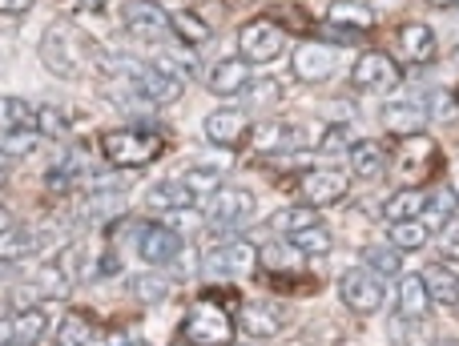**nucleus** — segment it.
Masks as SVG:
<instances>
[{"label":"nucleus","mask_w":459,"mask_h":346,"mask_svg":"<svg viewBox=\"0 0 459 346\" xmlns=\"http://www.w3.org/2000/svg\"><path fill=\"white\" fill-rule=\"evenodd\" d=\"M8 161H13V158H8V153H4V150H0V177H4V169H8Z\"/></svg>","instance_id":"obj_50"},{"label":"nucleus","mask_w":459,"mask_h":346,"mask_svg":"<svg viewBox=\"0 0 459 346\" xmlns=\"http://www.w3.org/2000/svg\"><path fill=\"white\" fill-rule=\"evenodd\" d=\"M202 266H206L210 274H254V270H258V246L234 238V242L210 250L206 258H202Z\"/></svg>","instance_id":"obj_11"},{"label":"nucleus","mask_w":459,"mask_h":346,"mask_svg":"<svg viewBox=\"0 0 459 346\" xmlns=\"http://www.w3.org/2000/svg\"><path fill=\"white\" fill-rule=\"evenodd\" d=\"M37 129L40 137H69V117L56 105H40L37 109Z\"/></svg>","instance_id":"obj_38"},{"label":"nucleus","mask_w":459,"mask_h":346,"mask_svg":"<svg viewBox=\"0 0 459 346\" xmlns=\"http://www.w3.org/2000/svg\"><path fill=\"white\" fill-rule=\"evenodd\" d=\"M69 4L73 8H93V13H97V8H101V0H69Z\"/></svg>","instance_id":"obj_49"},{"label":"nucleus","mask_w":459,"mask_h":346,"mask_svg":"<svg viewBox=\"0 0 459 346\" xmlns=\"http://www.w3.org/2000/svg\"><path fill=\"white\" fill-rule=\"evenodd\" d=\"M302 197H307V205H334L347 197L351 189V173H342L339 166H318V169H307L299 181Z\"/></svg>","instance_id":"obj_8"},{"label":"nucleus","mask_w":459,"mask_h":346,"mask_svg":"<svg viewBox=\"0 0 459 346\" xmlns=\"http://www.w3.org/2000/svg\"><path fill=\"white\" fill-rule=\"evenodd\" d=\"M254 210H258L254 194H250V189H238V186L218 189V194L210 197V205H206L210 221H214L218 229H238V226H246V221L254 218Z\"/></svg>","instance_id":"obj_7"},{"label":"nucleus","mask_w":459,"mask_h":346,"mask_svg":"<svg viewBox=\"0 0 459 346\" xmlns=\"http://www.w3.org/2000/svg\"><path fill=\"white\" fill-rule=\"evenodd\" d=\"M13 342V318H0V346Z\"/></svg>","instance_id":"obj_48"},{"label":"nucleus","mask_w":459,"mask_h":346,"mask_svg":"<svg viewBox=\"0 0 459 346\" xmlns=\"http://www.w3.org/2000/svg\"><path fill=\"white\" fill-rule=\"evenodd\" d=\"M32 4H37V0H0V13H4V16H21V13H29Z\"/></svg>","instance_id":"obj_47"},{"label":"nucleus","mask_w":459,"mask_h":346,"mask_svg":"<svg viewBox=\"0 0 459 346\" xmlns=\"http://www.w3.org/2000/svg\"><path fill=\"white\" fill-rule=\"evenodd\" d=\"M383 125H387L395 137H415V134H423V125H428V109L407 105V101L387 105V109H383Z\"/></svg>","instance_id":"obj_20"},{"label":"nucleus","mask_w":459,"mask_h":346,"mask_svg":"<svg viewBox=\"0 0 459 346\" xmlns=\"http://www.w3.org/2000/svg\"><path fill=\"white\" fill-rule=\"evenodd\" d=\"M452 205H455V194L447 186H439V189H431L428 194V213H420L423 218V226H444L447 218H452Z\"/></svg>","instance_id":"obj_34"},{"label":"nucleus","mask_w":459,"mask_h":346,"mask_svg":"<svg viewBox=\"0 0 459 346\" xmlns=\"http://www.w3.org/2000/svg\"><path fill=\"white\" fill-rule=\"evenodd\" d=\"M351 81H355L359 93L383 97V93H391V89L403 85V69H399V61L387 56V53H363L359 65L351 69Z\"/></svg>","instance_id":"obj_6"},{"label":"nucleus","mask_w":459,"mask_h":346,"mask_svg":"<svg viewBox=\"0 0 459 346\" xmlns=\"http://www.w3.org/2000/svg\"><path fill=\"white\" fill-rule=\"evenodd\" d=\"M45 246V234L37 229H13V234L0 238V262H16V258H29Z\"/></svg>","instance_id":"obj_28"},{"label":"nucleus","mask_w":459,"mask_h":346,"mask_svg":"<svg viewBox=\"0 0 459 346\" xmlns=\"http://www.w3.org/2000/svg\"><path fill=\"white\" fill-rule=\"evenodd\" d=\"M250 137V117L242 109H214L206 117V142L218 150H234Z\"/></svg>","instance_id":"obj_12"},{"label":"nucleus","mask_w":459,"mask_h":346,"mask_svg":"<svg viewBox=\"0 0 459 346\" xmlns=\"http://www.w3.org/2000/svg\"><path fill=\"white\" fill-rule=\"evenodd\" d=\"M182 339L190 346H230L234 339V318L214 294L198 298L182 318Z\"/></svg>","instance_id":"obj_1"},{"label":"nucleus","mask_w":459,"mask_h":346,"mask_svg":"<svg viewBox=\"0 0 459 346\" xmlns=\"http://www.w3.org/2000/svg\"><path fill=\"white\" fill-rule=\"evenodd\" d=\"M37 142H40L37 129H29V134H4L0 137V150H4L8 158H24V153L37 150Z\"/></svg>","instance_id":"obj_40"},{"label":"nucleus","mask_w":459,"mask_h":346,"mask_svg":"<svg viewBox=\"0 0 459 346\" xmlns=\"http://www.w3.org/2000/svg\"><path fill=\"white\" fill-rule=\"evenodd\" d=\"M129 346H150V342H129Z\"/></svg>","instance_id":"obj_54"},{"label":"nucleus","mask_w":459,"mask_h":346,"mask_svg":"<svg viewBox=\"0 0 459 346\" xmlns=\"http://www.w3.org/2000/svg\"><path fill=\"white\" fill-rule=\"evenodd\" d=\"M81 258H85V250L81 246H69V250H61V258H56V274H65V278H73L77 274V266H81Z\"/></svg>","instance_id":"obj_43"},{"label":"nucleus","mask_w":459,"mask_h":346,"mask_svg":"<svg viewBox=\"0 0 459 346\" xmlns=\"http://www.w3.org/2000/svg\"><path fill=\"white\" fill-rule=\"evenodd\" d=\"M455 16H459V4H455Z\"/></svg>","instance_id":"obj_57"},{"label":"nucleus","mask_w":459,"mask_h":346,"mask_svg":"<svg viewBox=\"0 0 459 346\" xmlns=\"http://www.w3.org/2000/svg\"><path fill=\"white\" fill-rule=\"evenodd\" d=\"M455 310H459V302H455Z\"/></svg>","instance_id":"obj_58"},{"label":"nucleus","mask_w":459,"mask_h":346,"mask_svg":"<svg viewBox=\"0 0 459 346\" xmlns=\"http://www.w3.org/2000/svg\"><path fill=\"white\" fill-rule=\"evenodd\" d=\"M387 238H391L387 246H395V250H420V246L431 238V229L423 226V218H407V221H391Z\"/></svg>","instance_id":"obj_30"},{"label":"nucleus","mask_w":459,"mask_h":346,"mask_svg":"<svg viewBox=\"0 0 459 346\" xmlns=\"http://www.w3.org/2000/svg\"><path fill=\"white\" fill-rule=\"evenodd\" d=\"M315 210L310 205H286V210H278L274 218H270V229H278V234H299V229L315 226Z\"/></svg>","instance_id":"obj_32"},{"label":"nucleus","mask_w":459,"mask_h":346,"mask_svg":"<svg viewBox=\"0 0 459 346\" xmlns=\"http://www.w3.org/2000/svg\"><path fill=\"white\" fill-rule=\"evenodd\" d=\"M395 40H399V53H403L407 61H415V65H428L431 56H436V32H431L428 24H420V21L403 24Z\"/></svg>","instance_id":"obj_17"},{"label":"nucleus","mask_w":459,"mask_h":346,"mask_svg":"<svg viewBox=\"0 0 459 346\" xmlns=\"http://www.w3.org/2000/svg\"><path fill=\"white\" fill-rule=\"evenodd\" d=\"M8 229V210H0V234Z\"/></svg>","instance_id":"obj_52"},{"label":"nucleus","mask_w":459,"mask_h":346,"mask_svg":"<svg viewBox=\"0 0 459 346\" xmlns=\"http://www.w3.org/2000/svg\"><path fill=\"white\" fill-rule=\"evenodd\" d=\"M158 69L169 73V77H178V81H182V77H194V69H198V48L186 45V53H166V56L158 61Z\"/></svg>","instance_id":"obj_37"},{"label":"nucleus","mask_w":459,"mask_h":346,"mask_svg":"<svg viewBox=\"0 0 459 346\" xmlns=\"http://www.w3.org/2000/svg\"><path fill=\"white\" fill-rule=\"evenodd\" d=\"M347 129H342V125H331V129H323V142H318V145H323V150H347Z\"/></svg>","instance_id":"obj_44"},{"label":"nucleus","mask_w":459,"mask_h":346,"mask_svg":"<svg viewBox=\"0 0 459 346\" xmlns=\"http://www.w3.org/2000/svg\"><path fill=\"white\" fill-rule=\"evenodd\" d=\"M134 234H137V254L150 266H174L186 250L182 234L169 221H134Z\"/></svg>","instance_id":"obj_4"},{"label":"nucleus","mask_w":459,"mask_h":346,"mask_svg":"<svg viewBox=\"0 0 459 346\" xmlns=\"http://www.w3.org/2000/svg\"><path fill=\"white\" fill-rule=\"evenodd\" d=\"M351 169L367 181L383 177V169H387V150H383L379 142H363V137H359V142L351 145Z\"/></svg>","instance_id":"obj_23"},{"label":"nucleus","mask_w":459,"mask_h":346,"mask_svg":"<svg viewBox=\"0 0 459 346\" xmlns=\"http://www.w3.org/2000/svg\"><path fill=\"white\" fill-rule=\"evenodd\" d=\"M40 61H45L56 77H77L89 61V40L81 37L73 24L56 21V24H48L45 37H40Z\"/></svg>","instance_id":"obj_2"},{"label":"nucleus","mask_w":459,"mask_h":346,"mask_svg":"<svg viewBox=\"0 0 459 346\" xmlns=\"http://www.w3.org/2000/svg\"><path fill=\"white\" fill-rule=\"evenodd\" d=\"M428 97H431V105H436L431 117H452V97L447 93H428Z\"/></svg>","instance_id":"obj_46"},{"label":"nucleus","mask_w":459,"mask_h":346,"mask_svg":"<svg viewBox=\"0 0 459 346\" xmlns=\"http://www.w3.org/2000/svg\"><path fill=\"white\" fill-rule=\"evenodd\" d=\"M169 32H174L182 45H190V48H202L210 40V21H202L198 13H190V8H182V13H169Z\"/></svg>","instance_id":"obj_25"},{"label":"nucleus","mask_w":459,"mask_h":346,"mask_svg":"<svg viewBox=\"0 0 459 346\" xmlns=\"http://www.w3.org/2000/svg\"><path fill=\"white\" fill-rule=\"evenodd\" d=\"M302 258H307V254H302L294 242H270V246L258 250V266L274 270V274H290V270H299Z\"/></svg>","instance_id":"obj_26"},{"label":"nucleus","mask_w":459,"mask_h":346,"mask_svg":"<svg viewBox=\"0 0 459 346\" xmlns=\"http://www.w3.org/2000/svg\"><path fill=\"white\" fill-rule=\"evenodd\" d=\"M238 45H242V61L270 65V61H278V56H282L286 32H282V24H278V21L262 16V21L242 24V32H238Z\"/></svg>","instance_id":"obj_5"},{"label":"nucleus","mask_w":459,"mask_h":346,"mask_svg":"<svg viewBox=\"0 0 459 346\" xmlns=\"http://www.w3.org/2000/svg\"><path fill=\"white\" fill-rule=\"evenodd\" d=\"M126 29L134 32L137 40H161L169 32V16H166V8H158L153 0H129Z\"/></svg>","instance_id":"obj_13"},{"label":"nucleus","mask_w":459,"mask_h":346,"mask_svg":"<svg viewBox=\"0 0 459 346\" xmlns=\"http://www.w3.org/2000/svg\"><path fill=\"white\" fill-rule=\"evenodd\" d=\"M238 326H242V334H250V339H274V334L282 331V318H278V310L262 307V302H242Z\"/></svg>","instance_id":"obj_19"},{"label":"nucleus","mask_w":459,"mask_h":346,"mask_svg":"<svg viewBox=\"0 0 459 346\" xmlns=\"http://www.w3.org/2000/svg\"><path fill=\"white\" fill-rule=\"evenodd\" d=\"M339 294L355 315H375V310L383 307V298H387L379 274H371V270H347L339 282Z\"/></svg>","instance_id":"obj_9"},{"label":"nucleus","mask_w":459,"mask_h":346,"mask_svg":"<svg viewBox=\"0 0 459 346\" xmlns=\"http://www.w3.org/2000/svg\"><path fill=\"white\" fill-rule=\"evenodd\" d=\"M428 310H431V294H428V286H423V278L407 274L403 282H399V315L420 323V318H428Z\"/></svg>","instance_id":"obj_22"},{"label":"nucleus","mask_w":459,"mask_h":346,"mask_svg":"<svg viewBox=\"0 0 459 346\" xmlns=\"http://www.w3.org/2000/svg\"><path fill=\"white\" fill-rule=\"evenodd\" d=\"M436 346H459L455 339H436Z\"/></svg>","instance_id":"obj_53"},{"label":"nucleus","mask_w":459,"mask_h":346,"mask_svg":"<svg viewBox=\"0 0 459 346\" xmlns=\"http://www.w3.org/2000/svg\"><path fill=\"white\" fill-rule=\"evenodd\" d=\"M423 286H428L431 302H439V307H452L459 302V270L444 266V262H436V266H423Z\"/></svg>","instance_id":"obj_18"},{"label":"nucleus","mask_w":459,"mask_h":346,"mask_svg":"<svg viewBox=\"0 0 459 346\" xmlns=\"http://www.w3.org/2000/svg\"><path fill=\"white\" fill-rule=\"evenodd\" d=\"M186 186H190L194 189V197H214L218 194V189H222V173H218V169H210V166H202V161H198V166H194L190 173H186Z\"/></svg>","instance_id":"obj_36"},{"label":"nucleus","mask_w":459,"mask_h":346,"mask_svg":"<svg viewBox=\"0 0 459 346\" xmlns=\"http://www.w3.org/2000/svg\"><path fill=\"white\" fill-rule=\"evenodd\" d=\"M8 346H21V342H8Z\"/></svg>","instance_id":"obj_56"},{"label":"nucleus","mask_w":459,"mask_h":346,"mask_svg":"<svg viewBox=\"0 0 459 346\" xmlns=\"http://www.w3.org/2000/svg\"><path fill=\"white\" fill-rule=\"evenodd\" d=\"M93 342V323L85 315H65L61 326H56V346H89Z\"/></svg>","instance_id":"obj_31"},{"label":"nucleus","mask_w":459,"mask_h":346,"mask_svg":"<svg viewBox=\"0 0 459 346\" xmlns=\"http://www.w3.org/2000/svg\"><path fill=\"white\" fill-rule=\"evenodd\" d=\"M431 161H436V145H431L428 134L403 137V142H399V153H395V173L403 177V189H420V177Z\"/></svg>","instance_id":"obj_10"},{"label":"nucleus","mask_w":459,"mask_h":346,"mask_svg":"<svg viewBox=\"0 0 459 346\" xmlns=\"http://www.w3.org/2000/svg\"><path fill=\"white\" fill-rule=\"evenodd\" d=\"M166 137L145 134V129H113L101 137V153L109 166L117 169H134V166H150L153 158H161Z\"/></svg>","instance_id":"obj_3"},{"label":"nucleus","mask_w":459,"mask_h":346,"mask_svg":"<svg viewBox=\"0 0 459 346\" xmlns=\"http://www.w3.org/2000/svg\"><path fill=\"white\" fill-rule=\"evenodd\" d=\"M145 205L166 210V213H182V210H194L198 197H194V189L186 186V181H158V186H150V194H145Z\"/></svg>","instance_id":"obj_16"},{"label":"nucleus","mask_w":459,"mask_h":346,"mask_svg":"<svg viewBox=\"0 0 459 346\" xmlns=\"http://www.w3.org/2000/svg\"><path fill=\"white\" fill-rule=\"evenodd\" d=\"M290 242L299 246L302 254H331L334 238H331V229L315 221V226H307V229H299V234H290Z\"/></svg>","instance_id":"obj_35"},{"label":"nucleus","mask_w":459,"mask_h":346,"mask_svg":"<svg viewBox=\"0 0 459 346\" xmlns=\"http://www.w3.org/2000/svg\"><path fill=\"white\" fill-rule=\"evenodd\" d=\"M246 85H250V69H246V61H238V56L234 61H218L206 77V89L218 97H238V93H246Z\"/></svg>","instance_id":"obj_15"},{"label":"nucleus","mask_w":459,"mask_h":346,"mask_svg":"<svg viewBox=\"0 0 459 346\" xmlns=\"http://www.w3.org/2000/svg\"><path fill=\"white\" fill-rule=\"evenodd\" d=\"M431 4H436V8H455L459 0H431Z\"/></svg>","instance_id":"obj_51"},{"label":"nucleus","mask_w":459,"mask_h":346,"mask_svg":"<svg viewBox=\"0 0 459 346\" xmlns=\"http://www.w3.org/2000/svg\"><path fill=\"white\" fill-rule=\"evenodd\" d=\"M455 101H459V97H455Z\"/></svg>","instance_id":"obj_59"},{"label":"nucleus","mask_w":459,"mask_h":346,"mask_svg":"<svg viewBox=\"0 0 459 346\" xmlns=\"http://www.w3.org/2000/svg\"><path fill=\"white\" fill-rule=\"evenodd\" d=\"M290 73L299 81H326L334 73V48L318 45V40H302V45L294 48Z\"/></svg>","instance_id":"obj_14"},{"label":"nucleus","mask_w":459,"mask_h":346,"mask_svg":"<svg viewBox=\"0 0 459 346\" xmlns=\"http://www.w3.org/2000/svg\"><path fill=\"white\" fill-rule=\"evenodd\" d=\"M423 205H428V194H423V189H399V194L387 197L383 213H387V221H407V218H420Z\"/></svg>","instance_id":"obj_29"},{"label":"nucleus","mask_w":459,"mask_h":346,"mask_svg":"<svg viewBox=\"0 0 459 346\" xmlns=\"http://www.w3.org/2000/svg\"><path fill=\"white\" fill-rule=\"evenodd\" d=\"M439 250L447 254V258H459V218H447L444 226H439Z\"/></svg>","instance_id":"obj_42"},{"label":"nucleus","mask_w":459,"mask_h":346,"mask_svg":"<svg viewBox=\"0 0 459 346\" xmlns=\"http://www.w3.org/2000/svg\"><path fill=\"white\" fill-rule=\"evenodd\" d=\"M121 202H126V197L121 194H105V197H93V213H101V218H109V213H117L121 210Z\"/></svg>","instance_id":"obj_45"},{"label":"nucleus","mask_w":459,"mask_h":346,"mask_svg":"<svg viewBox=\"0 0 459 346\" xmlns=\"http://www.w3.org/2000/svg\"><path fill=\"white\" fill-rule=\"evenodd\" d=\"M246 93H250L254 105H274L278 97H282V89H278V81L262 77V81H250V85H246Z\"/></svg>","instance_id":"obj_41"},{"label":"nucleus","mask_w":459,"mask_h":346,"mask_svg":"<svg viewBox=\"0 0 459 346\" xmlns=\"http://www.w3.org/2000/svg\"><path fill=\"white\" fill-rule=\"evenodd\" d=\"M174 346H190V342H174Z\"/></svg>","instance_id":"obj_55"},{"label":"nucleus","mask_w":459,"mask_h":346,"mask_svg":"<svg viewBox=\"0 0 459 346\" xmlns=\"http://www.w3.org/2000/svg\"><path fill=\"white\" fill-rule=\"evenodd\" d=\"M45 331H48V318L40 307H29L13 318V342H21V346H37L45 339Z\"/></svg>","instance_id":"obj_27"},{"label":"nucleus","mask_w":459,"mask_h":346,"mask_svg":"<svg viewBox=\"0 0 459 346\" xmlns=\"http://www.w3.org/2000/svg\"><path fill=\"white\" fill-rule=\"evenodd\" d=\"M363 266L371 270V274H379V278H391V274H399V250L395 246H367L363 250Z\"/></svg>","instance_id":"obj_33"},{"label":"nucleus","mask_w":459,"mask_h":346,"mask_svg":"<svg viewBox=\"0 0 459 346\" xmlns=\"http://www.w3.org/2000/svg\"><path fill=\"white\" fill-rule=\"evenodd\" d=\"M326 24H339V29H351V32H367L375 24V13L359 0H334L326 8Z\"/></svg>","instance_id":"obj_24"},{"label":"nucleus","mask_w":459,"mask_h":346,"mask_svg":"<svg viewBox=\"0 0 459 346\" xmlns=\"http://www.w3.org/2000/svg\"><path fill=\"white\" fill-rule=\"evenodd\" d=\"M134 298H142V302H161V298H169V282L166 278H158V274H142V278H134Z\"/></svg>","instance_id":"obj_39"},{"label":"nucleus","mask_w":459,"mask_h":346,"mask_svg":"<svg viewBox=\"0 0 459 346\" xmlns=\"http://www.w3.org/2000/svg\"><path fill=\"white\" fill-rule=\"evenodd\" d=\"M29 129H37V109H32L29 101H21V97H0V137L29 134Z\"/></svg>","instance_id":"obj_21"}]
</instances>
